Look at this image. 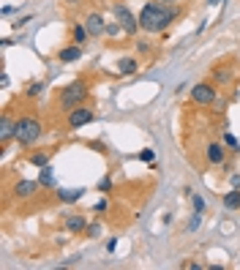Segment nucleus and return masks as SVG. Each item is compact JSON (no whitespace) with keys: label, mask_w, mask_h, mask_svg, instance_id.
I'll return each mask as SVG.
<instances>
[{"label":"nucleus","mask_w":240,"mask_h":270,"mask_svg":"<svg viewBox=\"0 0 240 270\" xmlns=\"http://www.w3.org/2000/svg\"><path fill=\"white\" fill-rule=\"evenodd\" d=\"M183 9H177V3H161V0H150V3L142 6L139 11V28L150 36L156 33H164L172 22H177Z\"/></svg>","instance_id":"nucleus-1"},{"label":"nucleus","mask_w":240,"mask_h":270,"mask_svg":"<svg viewBox=\"0 0 240 270\" xmlns=\"http://www.w3.org/2000/svg\"><path fill=\"white\" fill-rule=\"evenodd\" d=\"M88 98H90L88 79H74V82L63 85L57 90V106L63 112H71V110H77V106H82Z\"/></svg>","instance_id":"nucleus-2"},{"label":"nucleus","mask_w":240,"mask_h":270,"mask_svg":"<svg viewBox=\"0 0 240 270\" xmlns=\"http://www.w3.org/2000/svg\"><path fill=\"white\" fill-rule=\"evenodd\" d=\"M41 134H44V126H41V120L38 118H33V115H25V118H19L17 120V134H14V139L22 147H30V145H36L38 139H41Z\"/></svg>","instance_id":"nucleus-3"},{"label":"nucleus","mask_w":240,"mask_h":270,"mask_svg":"<svg viewBox=\"0 0 240 270\" xmlns=\"http://www.w3.org/2000/svg\"><path fill=\"white\" fill-rule=\"evenodd\" d=\"M112 14H115V19L120 22L123 33H129V36H137V33L142 30V28H139V14H134V11H131L126 3H115Z\"/></svg>","instance_id":"nucleus-4"},{"label":"nucleus","mask_w":240,"mask_h":270,"mask_svg":"<svg viewBox=\"0 0 240 270\" xmlns=\"http://www.w3.org/2000/svg\"><path fill=\"white\" fill-rule=\"evenodd\" d=\"M93 118H96V112L90 110V106H77V110H71L66 115V131H79V128H85L88 123H93Z\"/></svg>","instance_id":"nucleus-5"},{"label":"nucleus","mask_w":240,"mask_h":270,"mask_svg":"<svg viewBox=\"0 0 240 270\" xmlns=\"http://www.w3.org/2000/svg\"><path fill=\"white\" fill-rule=\"evenodd\" d=\"M216 98H218V90L213 82H197L191 87V101L197 106H210V104H216Z\"/></svg>","instance_id":"nucleus-6"},{"label":"nucleus","mask_w":240,"mask_h":270,"mask_svg":"<svg viewBox=\"0 0 240 270\" xmlns=\"http://www.w3.org/2000/svg\"><path fill=\"white\" fill-rule=\"evenodd\" d=\"M85 28H88L90 36H104L106 33V19L98 14V11H90V14H85Z\"/></svg>","instance_id":"nucleus-7"},{"label":"nucleus","mask_w":240,"mask_h":270,"mask_svg":"<svg viewBox=\"0 0 240 270\" xmlns=\"http://www.w3.org/2000/svg\"><path fill=\"white\" fill-rule=\"evenodd\" d=\"M38 180H17L14 188H11V194H14L17 199H30L33 194H38Z\"/></svg>","instance_id":"nucleus-8"},{"label":"nucleus","mask_w":240,"mask_h":270,"mask_svg":"<svg viewBox=\"0 0 240 270\" xmlns=\"http://www.w3.org/2000/svg\"><path fill=\"white\" fill-rule=\"evenodd\" d=\"M82 60V46L79 44H66L57 49V63H77Z\"/></svg>","instance_id":"nucleus-9"},{"label":"nucleus","mask_w":240,"mask_h":270,"mask_svg":"<svg viewBox=\"0 0 240 270\" xmlns=\"http://www.w3.org/2000/svg\"><path fill=\"white\" fill-rule=\"evenodd\" d=\"M14 134H17V120L11 115H3V120H0V145L6 147L14 139Z\"/></svg>","instance_id":"nucleus-10"},{"label":"nucleus","mask_w":240,"mask_h":270,"mask_svg":"<svg viewBox=\"0 0 240 270\" xmlns=\"http://www.w3.org/2000/svg\"><path fill=\"white\" fill-rule=\"evenodd\" d=\"M205 158H208V164H224L226 161V147L221 142H210L205 147Z\"/></svg>","instance_id":"nucleus-11"},{"label":"nucleus","mask_w":240,"mask_h":270,"mask_svg":"<svg viewBox=\"0 0 240 270\" xmlns=\"http://www.w3.org/2000/svg\"><path fill=\"white\" fill-rule=\"evenodd\" d=\"M66 229H69V232H74V235L85 232V229H88V215H82V213H69V215H66Z\"/></svg>","instance_id":"nucleus-12"},{"label":"nucleus","mask_w":240,"mask_h":270,"mask_svg":"<svg viewBox=\"0 0 240 270\" xmlns=\"http://www.w3.org/2000/svg\"><path fill=\"white\" fill-rule=\"evenodd\" d=\"M139 71V60L134 55H120L117 58V74H123V77H131V74Z\"/></svg>","instance_id":"nucleus-13"},{"label":"nucleus","mask_w":240,"mask_h":270,"mask_svg":"<svg viewBox=\"0 0 240 270\" xmlns=\"http://www.w3.org/2000/svg\"><path fill=\"white\" fill-rule=\"evenodd\" d=\"M85 194V188H57V199L66 202V205H71V202H79Z\"/></svg>","instance_id":"nucleus-14"},{"label":"nucleus","mask_w":240,"mask_h":270,"mask_svg":"<svg viewBox=\"0 0 240 270\" xmlns=\"http://www.w3.org/2000/svg\"><path fill=\"white\" fill-rule=\"evenodd\" d=\"M88 38H90V33H88V28H85V22H77L74 28H71V44L85 46V44H88Z\"/></svg>","instance_id":"nucleus-15"},{"label":"nucleus","mask_w":240,"mask_h":270,"mask_svg":"<svg viewBox=\"0 0 240 270\" xmlns=\"http://www.w3.org/2000/svg\"><path fill=\"white\" fill-rule=\"evenodd\" d=\"M221 205L226 210H240V188H229L221 197Z\"/></svg>","instance_id":"nucleus-16"},{"label":"nucleus","mask_w":240,"mask_h":270,"mask_svg":"<svg viewBox=\"0 0 240 270\" xmlns=\"http://www.w3.org/2000/svg\"><path fill=\"white\" fill-rule=\"evenodd\" d=\"M49 158H52L49 150H33L30 156H28V161H30L33 167H38V170H41V167H49Z\"/></svg>","instance_id":"nucleus-17"},{"label":"nucleus","mask_w":240,"mask_h":270,"mask_svg":"<svg viewBox=\"0 0 240 270\" xmlns=\"http://www.w3.org/2000/svg\"><path fill=\"white\" fill-rule=\"evenodd\" d=\"M38 183H41V188H55V170L52 167H41V172H38Z\"/></svg>","instance_id":"nucleus-18"},{"label":"nucleus","mask_w":240,"mask_h":270,"mask_svg":"<svg viewBox=\"0 0 240 270\" xmlns=\"http://www.w3.org/2000/svg\"><path fill=\"white\" fill-rule=\"evenodd\" d=\"M232 79V69H226V66H216L213 69V85H226Z\"/></svg>","instance_id":"nucleus-19"},{"label":"nucleus","mask_w":240,"mask_h":270,"mask_svg":"<svg viewBox=\"0 0 240 270\" xmlns=\"http://www.w3.org/2000/svg\"><path fill=\"white\" fill-rule=\"evenodd\" d=\"M44 82H41V79H33V82L28 85V98H38V96H41V93H44Z\"/></svg>","instance_id":"nucleus-20"},{"label":"nucleus","mask_w":240,"mask_h":270,"mask_svg":"<svg viewBox=\"0 0 240 270\" xmlns=\"http://www.w3.org/2000/svg\"><path fill=\"white\" fill-rule=\"evenodd\" d=\"M134 44H137L139 55H150V52H153V44L148 41V38H134Z\"/></svg>","instance_id":"nucleus-21"},{"label":"nucleus","mask_w":240,"mask_h":270,"mask_svg":"<svg viewBox=\"0 0 240 270\" xmlns=\"http://www.w3.org/2000/svg\"><path fill=\"white\" fill-rule=\"evenodd\" d=\"M224 145L229 147L232 153H240V142H237L235 137H232V134H224Z\"/></svg>","instance_id":"nucleus-22"},{"label":"nucleus","mask_w":240,"mask_h":270,"mask_svg":"<svg viewBox=\"0 0 240 270\" xmlns=\"http://www.w3.org/2000/svg\"><path fill=\"white\" fill-rule=\"evenodd\" d=\"M139 161H148V164H153L156 161V150H150V147H145V150H139Z\"/></svg>","instance_id":"nucleus-23"},{"label":"nucleus","mask_w":240,"mask_h":270,"mask_svg":"<svg viewBox=\"0 0 240 270\" xmlns=\"http://www.w3.org/2000/svg\"><path fill=\"white\" fill-rule=\"evenodd\" d=\"M98 191H101V194H109V191H112V178H101V180H98Z\"/></svg>","instance_id":"nucleus-24"},{"label":"nucleus","mask_w":240,"mask_h":270,"mask_svg":"<svg viewBox=\"0 0 240 270\" xmlns=\"http://www.w3.org/2000/svg\"><path fill=\"white\" fill-rule=\"evenodd\" d=\"M199 224H202V215H199V210H197L194 215H191V221H189V229L194 232V229H199Z\"/></svg>","instance_id":"nucleus-25"},{"label":"nucleus","mask_w":240,"mask_h":270,"mask_svg":"<svg viewBox=\"0 0 240 270\" xmlns=\"http://www.w3.org/2000/svg\"><path fill=\"white\" fill-rule=\"evenodd\" d=\"M191 202H194V210H199V213L205 210V202H202V197H199V194H191Z\"/></svg>","instance_id":"nucleus-26"},{"label":"nucleus","mask_w":240,"mask_h":270,"mask_svg":"<svg viewBox=\"0 0 240 270\" xmlns=\"http://www.w3.org/2000/svg\"><path fill=\"white\" fill-rule=\"evenodd\" d=\"M85 232H88L90 238H96V235L101 232V227H98V224H88V229H85Z\"/></svg>","instance_id":"nucleus-27"},{"label":"nucleus","mask_w":240,"mask_h":270,"mask_svg":"<svg viewBox=\"0 0 240 270\" xmlns=\"http://www.w3.org/2000/svg\"><path fill=\"white\" fill-rule=\"evenodd\" d=\"M30 19H33V17H22V19H17V22H14V25H17V28H25V25H28V22H30Z\"/></svg>","instance_id":"nucleus-28"},{"label":"nucleus","mask_w":240,"mask_h":270,"mask_svg":"<svg viewBox=\"0 0 240 270\" xmlns=\"http://www.w3.org/2000/svg\"><path fill=\"white\" fill-rule=\"evenodd\" d=\"M216 110H218V112L226 110V101H224V98H216Z\"/></svg>","instance_id":"nucleus-29"},{"label":"nucleus","mask_w":240,"mask_h":270,"mask_svg":"<svg viewBox=\"0 0 240 270\" xmlns=\"http://www.w3.org/2000/svg\"><path fill=\"white\" fill-rule=\"evenodd\" d=\"M229 183H232V188H240V175H232Z\"/></svg>","instance_id":"nucleus-30"},{"label":"nucleus","mask_w":240,"mask_h":270,"mask_svg":"<svg viewBox=\"0 0 240 270\" xmlns=\"http://www.w3.org/2000/svg\"><path fill=\"white\" fill-rule=\"evenodd\" d=\"M115 246H117V240H115V238L106 240V251H115Z\"/></svg>","instance_id":"nucleus-31"},{"label":"nucleus","mask_w":240,"mask_h":270,"mask_svg":"<svg viewBox=\"0 0 240 270\" xmlns=\"http://www.w3.org/2000/svg\"><path fill=\"white\" fill-rule=\"evenodd\" d=\"M9 82H11L9 74H3V77H0V87H9Z\"/></svg>","instance_id":"nucleus-32"},{"label":"nucleus","mask_w":240,"mask_h":270,"mask_svg":"<svg viewBox=\"0 0 240 270\" xmlns=\"http://www.w3.org/2000/svg\"><path fill=\"white\" fill-rule=\"evenodd\" d=\"M218 3H221V0H208V6H218Z\"/></svg>","instance_id":"nucleus-33"},{"label":"nucleus","mask_w":240,"mask_h":270,"mask_svg":"<svg viewBox=\"0 0 240 270\" xmlns=\"http://www.w3.org/2000/svg\"><path fill=\"white\" fill-rule=\"evenodd\" d=\"M161 3H180V0H161Z\"/></svg>","instance_id":"nucleus-34"}]
</instances>
